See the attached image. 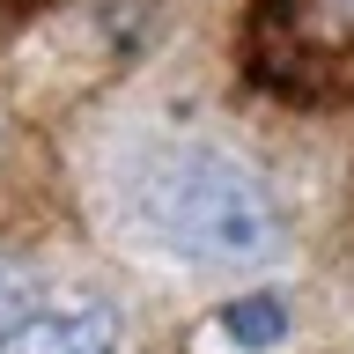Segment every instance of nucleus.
Masks as SVG:
<instances>
[{"label": "nucleus", "instance_id": "obj_4", "mask_svg": "<svg viewBox=\"0 0 354 354\" xmlns=\"http://www.w3.org/2000/svg\"><path fill=\"white\" fill-rule=\"evenodd\" d=\"M22 310H30V281H22V273H15V266H0V332H8V325H15V317H22Z\"/></svg>", "mask_w": 354, "mask_h": 354}, {"label": "nucleus", "instance_id": "obj_1", "mask_svg": "<svg viewBox=\"0 0 354 354\" xmlns=\"http://www.w3.org/2000/svg\"><path fill=\"white\" fill-rule=\"evenodd\" d=\"M133 221L192 266H243L281 243L273 192L259 185V170L243 155L214 148V140L155 148L133 177Z\"/></svg>", "mask_w": 354, "mask_h": 354}, {"label": "nucleus", "instance_id": "obj_3", "mask_svg": "<svg viewBox=\"0 0 354 354\" xmlns=\"http://www.w3.org/2000/svg\"><path fill=\"white\" fill-rule=\"evenodd\" d=\"M214 325L236 339V354H266L288 339V303L273 295V288H259V295H236V303L214 310Z\"/></svg>", "mask_w": 354, "mask_h": 354}, {"label": "nucleus", "instance_id": "obj_2", "mask_svg": "<svg viewBox=\"0 0 354 354\" xmlns=\"http://www.w3.org/2000/svg\"><path fill=\"white\" fill-rule=\"evenodd\" d=\"M0 354H126V325L104 303H52V310H22L0 332Z\"/></svg>", "mask_w": 354, "mask_h": 354}, {"label": "nucleus", "instance_id": "obj_5", "mask_svg": "<svg viewBox=\"0 0 354 354\" xmlns=\"http://www.w3.org/2000/svg\"><path fill=\"white\" fill-rule=\"evenodd\" d=\"M332 8V22H339V30H354V0H325Z\"/></svg>", "mask_w": 354, "mask_h": 354}]
</instances>
